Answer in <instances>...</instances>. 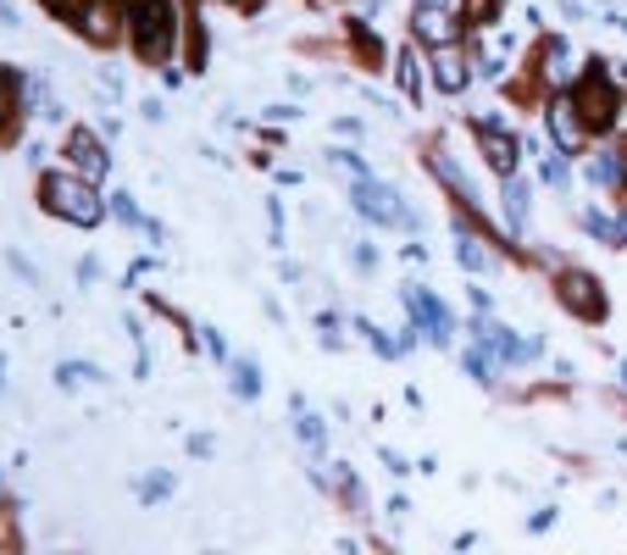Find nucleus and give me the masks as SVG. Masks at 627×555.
<instances>
[{
  "mask_svg": "<svg viewBox=\"0 0 627 555\" xmlns=\"http://www.w3.org/2000/svg\"><path fill=\"white\" fill-rule=\"evenodd\" d=\"M467 373H472L478 384H494V361H489L483 350H472V355H467Z\"/></svg>",
  "mask_w": 627,
  "mask_h": 555,
  "instance_id": "21",
  "label": "nucleus"
},
{
  "mask_svg": "<svg viewBox=\"0 0 627 555\" xmlns=\"http://www.w3.org/2000/svg\"><path fill=\"white\" fill-rule=\"evenodd\" d=\"M589 178L600 183V190H616V183L627 178V167H622L616 150H594V156H589Z\"/></svg>",
  "mask_w": 627,
  "mask_h": 555,
  "instance_id": "16",
  "label": "nucleus"
},
{
  "mask_svg": "<svg viewBox=\"0 0 627 555\" xmlns=\"http://www.w3.org/2000/svg\"><path fill=\"white\" fill-rule=\"evenodd\" d=\"M500 201H505V223H511V234H522V228H527V212H533V195H527V183H522L516 172L505 178V195H500Z\"/></svg>",
  "mask_w": 627,
  "mask_h": 555,
  "instance_id": "15",
  "label": "nucleus"
},
{
  "mask_svg": "<svg viewBox=\"0 0 627 555\" xmlns=\"http://www.w3.org/2000/svg\"><path fill=\"white\" fill-rule=\"evenodd\" d=\"M417 7H451V0H417Z\"/></svg>",
  "mask_w": 627,
  "mask_h": 555,
  "instance_id": "28",
  "label": "nucleus"
},
{
  "mask_svg": "<svg viewBox=\"0 0 627 555\" xmlns=\"http://www.w3.org/2000/svg\"><path fill=\"white\" fill-rule=\"evenodd\" d=\"M112 212H117V217H123L128 228H150V223H145V217L134 212V201H128V195H112Z\"/></svg>",
  "mask_w": 627,
  "mask_h": 555,
  "instance_id": "22",
  "label": "nucleus"
},
{
  "mask_svg": "<svg viewBox=\"0 0 627 555\" xmlns=\"http://www.w3.org/2000/svg\"><path fill=\"white\" fill-rule=\"evenodd\" d=\"M406 312L422 322V333L433 339V344H451V333H456V322H451V312H444V301H433L422 284H411L406 290Z\"/></svg>",
  "mask_w": 627,
  "mask_h": 555,
  "instance_id": "6",
  "label": "nucleus"
},
{
  "mask_svg": "<svg viewBox=\"0 0 627 555\" xmlns=\"http://www.w3.org/2000/svg\"><path fill=\"white\" fill-rule=\"evenodd\" d=\"M128 34H134V50L145 61H167L172 56V39H178V12L167 7V0H134Z\"/></svg>",
  "mask_w": 627,
  "mask_h": 555,
  "instance_id": "2",
  "label": "nucleus"
},
{
  "mask_svg": "<svg viewBox=\"0 0 627 555\" xmlns=\"http://www.w3.org/2000/svg\"><path fill=\"white\" fill-rule=\"evenodd\" d=\"M72 23H78V34H83V39H95V45H117L128 18L112 7V0H78V7H72Z\"/></svg>",
  "mask_w": 627,
  "mask_h": 555,
  "instance_id": "4",
  "label": "nucleus"
},
{
  "mask_svg": "<svg viewBox=\"0 0 627 555\" xmlns=\"http://www.w3.org/2000/svg\"><path fill=\"white\" fill-rule=\"evenodd\" d=\"M355 267L373 272V267H378V250H373V245H355Z\"/></svg>",
  "mask_w": 627,
  "mask_h": 555,
  "instance_id": "26",
  "label": "nucleus"
},
{
  "mask_svg": "<svg viewBox=\"0 0 627 555\" xmlns=\"http://www.w3.org/2000/svg\"><path fill=\"white\" fill-rule=\"evenodd\" d=\"M467 67H472V61H467L456 45H438V50H433V83L444 89V95H461V89H467V78H472Z\"/></svg>",
  "mask_w": 627,
  "mask_h": 555,
  "instance_id": "12",
  "label": "nucleus"
},
{
  "mask_svg": "<svg viewBox=\"0 0 627 555\" xmlns=\"http://www.w3.org/2000/svg\"><path fill=\"white\" fill-rule=\"evenodd\" d=\"M0 23H7V29H18V7H12V0H0Z\"/></svg>",
  "mask_w": 627,
  "mask_h": 555,
  "instance_id": "27",
  "label": "nucleus"
},
{
  "mask_svg": "<svg viewBox=\"0 0 627 555\" xmlns=\"http://www.w3.org/2000/svg\"><path fill=\"white\" fill-rule=\"evenodd\" d=\"M539 61H545V78H550L556 89H572V83H578V56H572L567 39H550Z\"/></svg>",
  "mask_w": 627,
  "mask_h": 555,
  "instance_id": "14",
  "label": "nucleus"
},
{
  "mask_svg": "<svg viewBox=\"0 0 627 555\" xmlns=\"http://www.w3.org/2000/svg\"><path fill=\"white\" fill-rule=\"evenodd\" d=\"M411 34L438 50V45H456V39H461V23L444 12V7H417V12H411Z\"/></svg>",
  "mask_w": 627,
  "mask_h": 555,
  "instance_id": "9",
  "label": "nucleus"
},
{
  "mask_svg": "<svg viewBox=\"0 0 627 555\" xmlns=\"http://www.w3.org/2000/svg\"><path fill=\"white\" fill-rule=\"evenodd\" d=\"M39 195H45V212H56V217L72 223V228H95V223L106 217L101 190H95L83 172H45Z\"/></svg>",
  "mask_w": 627,
  "mask_h": 555,
  "instance_id": "1",
  "label": "nucleus"
},
{
  "mask_svg": "<svg viewBox=\"0 0 627 555\" xmlns=\"http://www.w3.org/2000/svg\"><path fill=\"white\" fill-rule=\"evenodd\" d=\"M622 389H627V361H622Z\"/></svg>",
  "mask_w": 627,
  "mask_h": 555,
  "instance_id": "29",
  "label": "nucleus"
},
{
  "mask_svg": "<svg viewBox=\"0 0 627 555\" xmlns=\"http://www.w3.org/2000/svg\"><path fill=\"white\" fill-rule=\"evenodd\" d=\"M350 201H355V212H362L367 223H384V228H417V212L389 190V183H378L373 172L350 183Z\"/></svg>",
  "mask_w": 627,
  "mask_h": 555,
  "instance_id": "3",
  "label": "nucleus"
},
{
  "mask_svg": "<svg viewBox=\"0 0 627 555\" xmlns=\"http://www.w3.org/2000/svg\"><path fill=\"white\" fill-rule=\"evenodd\" d=\"M56 378L61 384H89V378H101L95 366H83V361H67V366H56Z\"/></svg>",
  "mask_w": 627,
  "mask_h": 555,
  "instance_id": "20",
  "label": "nucleus"
},
{
  "mask_svg": "<svg viewBox=\"0 0 627 555\" xmlns=\"http://www.w3.org/2000/svg\"><path fill=\"white\" fill-rule=\"evenodd\" d=\"M456 256H461V267H467V272H489V267H494V256L483 250V239H478V234H467V228L456 234Z\"/></svg>",
  "mask_w": 627,
  "mask_h": 555,
  "instance_id": "17",
  "label": "nucleus"
},
{
  "mask_svg": "<svg viewBox=\"0 0 627 555\" xmlns=\"http://www.w3.org/2000/svg\"><path fill=\"white\" fill-rule=\"evenodd\" d=\"M395 67H400V89H406V95H411V101H417V95H422V56H417V50H411V45H406V50H400V61H395Z\"/></svg>",
  "mask_w": 627,
  "mask_h": 555,
  "instance_id": "18",
  "label": "nucleus"
},
{
  "mask_svg": "<svg viewBox=\"0 0 627 555\" xmlns=\"http://www.w3.org/2000/svg\"><path fill=\"white\" fill-rule=\"evenodd\" d=\"M545 178L561 190V183H567V161H561V156H550V161H545Z\"/></svg>",
  "mask_w": 627,
  "mask_h": 555,
  "instance_id": "25",
  "label": "nucleus"
},
{
  "mask_svg": "<svg viewBox=\"0 0 627 555\" xmlns=\"http://www.w3.org/2000/svg\"><path fill=\"white\" fill-rule=\"evenodd\" d=\"M333 167H344L350 178H367V161L355 156V150H333Z\"/></svg>",
  "mask_w": 627,
  "mask_h": 555,
  "instance_id": "23",
  "label": "nucleus"
},
{
  "mask_svg": "<svg viewBox=\"0 0 627 555\" xmlns=\"http://www.w3.org/2000/svg\"><path fill=\"white\" fill-rule=\"evenodd\" d=\"M67 161H72V172H83V178H106V167H112L106 145H101L95 134H83V128L67 139Z\"/></svg>",
  "mask_w": 627,
  "mask_h": 555,
  "instance_id": "11",
  "label": "nucleus"
},
{
  "mask_svg": "<svg viewBox=\"0 0 627 555\" xmlns=\"http://www.w3.org/2000/svg\"><path fill=\"white\" fill-rule=\"evenodd\" d=\"M561 306L567 312H578V317H589V322H600L605 317V295H600V278H589V272H561Z\"/></svg>",
  "mask_w": 627,
  "mask_h": 555,
  "instance_id": "5",
  "label": "nucleus"
},
{
  "mask_svg": "<svg viewBox=\"0 0 627 555\" xmlns=\"http://www.w3.org/2000/svg\"><path fill=\"white\" fill-rule=\"evenodd\" d=\"M545 117H550V134H556V145H561L567 156L583 150V128H589V123H583V112H578V95H556Z\"/></svg>",
  "mask_w": 627,
  "mask_h": 555,
  "instance_id": "8",
  "label": "nucleus"
},
{
  "mask_svg": "<svg viewBox=\"0 0 627 555\" xmlns=\"http://www.w3.org/2000/svg\"><path fill=\"white\" fill-rule=\"evenodd\" d=\"M167 489H172V478H145V484H139V500H161Z\"/></svg>",
  "mask_w": 627,
  "mask_h": 555,
  "instance_id": "24",
  "label": "nucleus"
},
{
  "mask_svg": "<svg viewBox=\"0 0 627 555\" xmlns=\"http://www.w3.org/2000/svg\"><path fill=\"white\" fill-rule=\"evenodd\" d=\"M228 373H233V389H239L244 400H255V395H261V373H255V361H228Z\"/></svg>",
  "mask_w": 627,
  "mask_h": 555,
  "instance_id": "19",
  "label": "nucleus"
},
{
  "mask_svg": "<svg viewBox=\"0 0 627 555\" xmlns=\"http://www.w3.org/2000/svg\"><path fill=\"white\" fill-rule=\"evenodd\" d=\"M428 167L438 172V183H444V190H451V195H461V206H472V212L483 206V201H478V190H472V178H467V172L456 167V156H444V150H433V156H428Z\"/></svg>",
  "mask_w": 627,
  "mask_h": 555,
  "instance_id": "13",
  "label": "nucleus"
},
{
  "mask_svg": "<svg viewBox=\"0 0 627 555\" xmlns=\"http://www.w3.org/2000/svg\"><path fill=\"white\" fill-rule=\"evenodd\" d=\"M572 95H578V112H583L589 128H605V123L616 117V95H611V83H605L600 72H594V78H578Z\"/></svg>",
  "mask_w": 627,
  "mask_h": 555,
  "instance_id": "7",
  "label": "nucleus"
},
{
  "mask_svg": "<svg viewBox=\"0 0 627 555\" xmlns=\"http://www.w3.org/2000/svg\"><path fill=\"white\" fill-rule=\"evenodd\" d=\"M478 139H483V161H489L500 178H511V172H516V156H522V145H516L505 128H494V117H478Z\"/></svg>",
  "mask_w": 627,
  "mask_h": 555,
  "instance_id": "10",
  "label": "nucleus"
}]
</instances>
